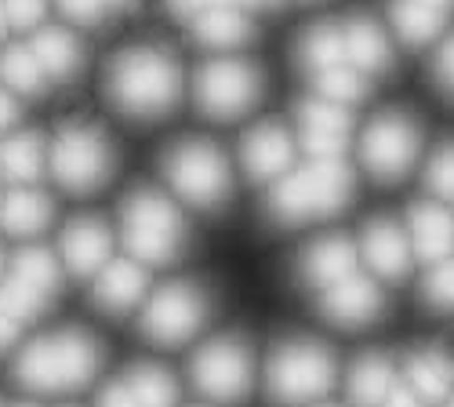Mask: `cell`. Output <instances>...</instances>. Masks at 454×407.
<instances>
[{
    "label": "cell",
    "instance_id": "cell-4",
    "mask_svg": "<svg viewBox=\"0 0 454 407\" xmlns=\"http://www.w3.org/2000/svg\"><path fill=\"white\" fill-rule=\"evenodd\" d=\"M124 247L138 266H168L185 244V222L178 207L157 190H135L121 204Z\"/></svg>",
    "mask_w": 454,
    "mask_h": 407
},
{
    "label": "cell",
    "instance_id": "cell-36",
    "mask_svg": "<svg viewBox=\"0 0 454 407\" xmlns=\"http://www.w3.org/2000/svg\"><path fill=\"white\" fill-rule=\"evenodd\" d=\"M0 8H4L8 26H15V29H33V26L44 22L48 0H0Z\"/></svg>",
    "mask_w": 454,
    "mask_h": 407
},
{
    "label": "cell",
    "instance_id": "cell-25",
    "mask_svg": "<svg viewBox=\"0 0 454 407\" xmlns=\"http://www.w3.org/2000/svg\"><path fill=\"white\" fill-rule=\"evenodd\" d=\"M8 280H15V284L36 291L41 299L51 302L55 291H59V284H62V266H59V258H55L51 251H44V247H22V251L12 258Z\"/></svg>",
    "mask_w": 454,
    "mask_h": 407
},
{
    "label": "cell",
    "instance_id": "cell-10",
    "mask_svg": "<svg viewBox=\"0 0 454 407\" xmlns=\"http://www.w3.org/2000/svg\"><path fill=\"white\" fill-rule=\"evenodd\" d=\"M251 349L244 339L237 335H222L215 342H207L204 349H197V356L189 360V379L193 386L222 403H237L251 393Z\"/></svg>",
    "mask_w": 454,
    "mask_h": 407
},
{
    "label": "cell",
    "instance_id": "cell-42",
    "mask_svg": "<svg viewBox=\"0 0 454 407\" xmlns=\"http://www.w3.org/2000/svg\"><path fill=\"white\" fill-rule=\"evenodd\" d=\"M22 335V324L12 317V309L4 306V299H0V353H8Z\"/></svg>",
    "mask_w": 454,
    "mask_h": 407
},
{
    "label": "cell",
    "instance_id": "cell-7",
    "mask_svg": "<svg viewBox=\"0 0 454 407\" xmlns=\"http://www.w3.org/2000/svg\"><path fill=\"white\" fill-rule=\"evenodd\" d=\"M51 175L69 193H95L113 175V145L91 124H66L51 142Z\"/></svg>",
    "mask_w": 454,
    "mask_h": 407
},
{
    "label": "cell",
    "instance_id": "cell-52",
    "mask_svg": "<svg viewBox=\"0 0 454 407\" xmlns=\"http://www.w3.org/2000/svg\"><path fill=\"white\" fill-rule=\"evenodd\" d=\"M317 407H334V403H317Z\"/></svg>",
    "mask_w": 454,
    "mask_h": 407
},
{
    "label": "cell",
    "instance_id": "cell-6",
    "mask_svg": "<svg viewBox=\"0 0 454 407\" xmlns=\"http://www.w3.org/2000/svg\"><path fill=\"white\" fill-rule=\"evenodd\" d=\"M164 175L182 200H189L193 207H204V211L222 207L233 193L230 160H225V153L207 138H185V142L171 145L164 157Z\"/></svg>",
    "mask_w": 454,
    "mask_h": 407
},
{
    "label": "cell",
    "instance_id": "cell-28",
    "mask_svg": "<svg viewBox=\"0 0 454 407\" xmlns=\"http://www.w3.org/2000/svg\"><path fill=\"white\" fill-rule=\"evenodd\" d=\"M389 19H393L396 36L407 48H422V44L436 41V36L443 33V26H447L443 12H433V8L419 4V0H393Z\"/></svg>",
    "mask_w": 454,
    "mask_h": 407
},
{
    "label": "cell",
    "instance_id": "cell-19",
    "mask_svg": "<svg viewBox=\"0 0 454 407\" xmlns=\"http://www.w3.org/2000/svg\"><path fill=\"white\" fill-rule=\"evenodd\" d=\"M48 164V150L44 138L33 131H15L0 138V178L12 182V186H29V182L41 178Z\"/></svg>",
    "mask_w": 454,
    "mask_h": 407
},
{
    "label": "cell",
    "instance_id": "cell-45",
    "mask_svg": "<svg viewBox=\"0 0 454 407\" xmlns=\"http://www.w3.org/2000/svg\"><path fill=\"white\" fill-rule=\"evenodd\" d=\"M419 4H426V8H433V12H443V15H447V12L454 8V0H419Z\"/></svg>",
    "mask_w": 454,
    "mask_h": 407
},
{
    "label": "cell",
    "instance_id": "cell-22",
    "mask_svg": "<svg viewBox=\"0 0 454 407\" xmlns=\"http://www.w3.org/2000/svg\"><path fill=\"white\" fill-rule=\"evenodd\" d=\"M29 51H33L36 66L44 69V77H51V81H69L73 73L81 69V59H84L77 36H73L69 29H62V26H44L33 36Z\"/></svg>",
    "mask_w": 454,
    "mask_h": 407
},
{
    "label": "cell",
    "instance_id": "cell-48",
    "mask_svg": "<svg viewBox=\"0 0 454 407\" xmlns=\"http://www.w3.org/2000/svg\"><path fill=\"white\" fill-rule=\"evenodd\" d=\"M4 33H8V19H4V8H0V41H4Z\"/></svg>",
    "mask_w": 454,
    "mask_h": 407
},
{
    "label": "cell",
    "instance_id": "cell-32",
    "mask_svg": "<svg viewBox=\"0 0 454 407\" xmlns=\"http://www.w3.org/2000/svg\"><path fill=\"white\" fill-rule=\"evenodd\" d=\"M317 91L320 98L327 102H338V106H353L367 95V81L364 73L353 69V66H338V69H327V73H317Z\"/></svg>",
    "mask_w": 454,
    "mask_h": 407
},
{
    "label": "cell",
    "instance_id": "cell-18",
    "mask_svg": "<svg viewBox=\"0 0 454 407\" xmlns=\"http://www.w3.org/2000/svg\"><path fill=\"white\" fill-rule=\"evenodd\" d=\"M422 262H443L454 254V215L433 200L411 204V237Z\"/></svg>",
    "mask_w": 454,
    "mask_h": 407
},
{
    "label": "cell",
    "instance_id": "cell-2",
    "mask_svg": "<svg viewBox=\"0 0 454 407\" xmlns=\"http://www.w3.org/2000/svg\"><path fill=\"white\" fill-rule=\"evenodd\" d=\"M102 367V346L88 331L66 327L29 342L15 356V382L33 393H73L95 382Z\"/></svg>",
    "mask_w": 454,
    "mask_h": 407
},
{
    "label": "cell",
    "instance_id": "cell-12",
    "mask_svg": "<svg viewBox=\"0 0 454 407\" xmlns=\"http://www.w3.org/2000/svg\"><path fill=\"white\" fill-rule=\"evenodd\" d=\"M382 309H386L382 287L360 273H349L346 280L331 284L320 294V313L338 327H364V324L382 317Z\"/></svg>",
    "mask_w": 454,
    "mask_h": 407
},
{
    "label": "cell",
    "instance_id": "cell-35",
    "mask_svg": "<svg viewBox=\"0 0 454 407\" xmlns=\"http://www.w3.org/2000/svg\"><path fill=\"white\" fill-rule=\"evenodd\" d=\"M426 186L443 197V200H454V142H447L443 150L429 160V171H426Z\"/></svg>",
    "mask_w": 454,
    "mask_h": 407
},
{
    "label": "cell",
    "instance_id": "cell-8",
    "mask_svg": "<svg viewBox=\"0 0 454 407\" xmlns=\"http://www.w3.org/2000/svg\"><path fill=\"white\" fill-rule=\"evenodd\" d=\"M262 98V73L247 59H211L197 73V109L211 121H237Z\"/></svg>",
    "mask_w": 454,
    "mask_h": 407
},
{
    "label": "cell",
    "instance_id": "cell-20",
    "mask_svg": "<svg viewBox=\"0 0 454 407\" xmlns=\"http://www.w3.org/2000/svg\"><path fill=\"white\" fill-rule=\"evenodd\" d=\"M51 215H55L51 200L29 186H19L0 200V226L12 237H41L51 226Z\"/></svg>",
    "mask_w": 454,
    "mask_h": 407
},
{
    "label": "cell",
    "instance_id": "cell-46",
    "mask_svg": "<svg viewBox=\"0 0 454 407\" xmlns=\"http://www.w3.org/2000/svg\"><path fill=\"white\" fill-rule=\"evenodd\" d=\"M131 4H135V0H102V8H106V12H109V8H113V12H128Z\"/></svg>",
    "mask_w": 454,
    "mask_h": 407
},
{
    "label": "cell",
    "instance_id": "cell-26",
    "mask_svg": "<svg viewBox=\"0 0 454 407\" xmlns=\"http://www.w3.org/2000/svg\"><path fill=\"white\" fill-rule=\"evenodd\" d=\"M298 62H301V69H309V73H327V69L346 66V36H342V26L320 22V26L301 33V41H298Z\"/></svg>",
    "mask_w": 454,
    "mask_h": 407
},
{
    "label": "cell",
    "instance_id": "cell-16",
    "mask_svg": "<svg viewBox=\"0 0 454 407\" xmlns=\"http://www.w3.org/2000/svg\"><path fill=\"white\" fill-rule=\"evenodd\" d=\"M298 270H301V280L309 287H331L338 280H346L353 270H356V247L349 237L342 233H331L317 244H309L298 258Z\"/></svg>",
    "mask_w": 454,
    "mask_h": 407
},
{
    "label": "cell",
    "instance_id": "cell-29",
    "mask_svg": "<svg viewBox=\"0 0 454 407\" xmlns=\"http://www.w3.org/2000/svg\"><path fill=\"white\" fill-rule=\"evenodd\" d=\"M131 396L138 407H175L178 403V382L171 372L157 364H138L124 375Z\"/></svg>",
    "mask_w": 454,
    "mask_h": 407
},
{
    "label": "cell",
    "instance_id": "cell-3",
    "mask_svg": "<svg viewBox=\"0 0 454 407\" xmlns=\"http://www.w3.org/2000/svg\"><path fill=\"white\" fill-rule=\"evenodd\" d=\"M356 190V175L346 160H313L309 168L284 175L270 193V218L277 226H301L309 218L338 215Z\"/></svg>",
    "mask_w": 454,
    "mask_h": 407
},
{
    "label": "cell",
    "instance_id": "cell-11",
    "mask_svg": "<svg viewBox=\"0 0 454 407\" xmlns=\"http://www.w3.org/2000/svg\"><path fill=\"white\" fill-rule=\"evenodd\" d=\"M419 128L407 113H382L364 131L360 157L378 182H396L419 160Z\"/></svg>",
    "mask_w": 454,
    "mask_h": 407
},
{
    "label": "cell",
    "instance_id": "cell-31",
    "mask_svg": "<svg viewBox=\"0 0 454 407\" xmlns=\"http://www.w3.org/2000/svg\"><path fill=\"white\" fill-rule=\"evenodd\" d=\"M298 128L306 135H349L353 131V113L349 106L327 102L320 95H309L298 102Z\"/></svg>",
    "mask_w": 454,
    "mask_h": 407
},
{
    "label": "cell",
    "instance_id": "cell-33",
    "mask_svg": "<svg viewBox=\"0 0 454 407\" xmlns=\"http://www.w3.org/2000/svg\"><path fill=\"white\" fill-rule=\"evenodd\" d=\"M422 299H426L433 309H440V313L454 309V254L443 258V262H436V270L426 277Z\"/></svg>",
    "mask_w": 454,
    "mask_h": 407
},
{
    "label": "cell",
    "instance_id": "cell-21",
    "mask_svg": "<svg viewBox=\"0 0 454 407\" xmlns=\"http://www.w3.org/2000/svg\"><path fill=\"white\" fill-rule=\"evenodd\" d=\"M407 386L422 403H440L454 389V360L443 349H419L407 356Z\"/></svg>",
    "mask_w": 454,
    "mask_h": 407
},
{
    "label": "cell",
    "instance_id": "cell-13",
    "mask_svg": "<svg viewBox=\"0 0 454 407\" xmlns=\"http://www.w3.org/2000/svg\"><path fill=\"white\" fill-rule=\"evenodd\" d=\"M59 251L73 277H95L113 254V233L102 218H73L62 230Z\"/></svg>",
    "mask_w": 454,
    "mask_h": 407
},
{
    "label": "cell",
    "instance_id": "cell-9",
    "mask_svg": "<svg viewBox=\"0 0 454 407\" xmlns=\"http://www.w3.org/2000/svg\"><path fill=\"white\" fill-rule=\"evenodd\" d=\"M207 294L197 284H164L157 294H149L142 309V335L157 346H182L197 335L207 320Z\"/></svg>",
    "mask_w": 454,
    "mask_h": 407
},
{
    "label": "cell",
    "instance_id": "cell-41",
    "mask_svg": "<svg viewBox=\"0 0 454 407\" xmlns=\"http://www.w3.org/2000/svg\"><path fill=\"white\" fill-rule=\"evenodd\" d=\"M436 81L443 84L447 95H454V36L440 48V55H436Z\"/></svg>",
    "mask_w": 454,
    "mask_h": 407
},
{
    "label": "cell",
    "instance_id": "cell-15",
    "mask_svg": "<svg viewBox=\"0 0 454 407\" xmlns=\"http://www.w3.org/2000/svg\"><path fill=\"white\" fill-rule=\"evenodd\" d=\"M291 135L284 124H258L240 142V164L251 182H270L280 178L291 168Z\"/></svg>",
    "mask_w": 454,
    "mask_h": 407
},
{
    "label": "cell",
    "instance_id": "cell-17",
    "mask_svg": "<svg viewBox=\"0 0 454 407\" xmlns=\"http://www.w3.org/2000/svg\"><path fill=\"white\" fill-rule=\"evenodd\" d=\"M364 258L382 280H403L411 270V244L396 222L374 218L364 226Z\"/></svg>",
    "mask_w": 454,
    "mask_h": 407
},
{
    "label": "cell",
    "instance_id": "cell-43",
    "mask_svg": "<svg viewBox=\"0 0 454 407\" xmlns=\"http://www.w3.org/2000/svg\"><path fill=\"white\" fill-rule=\"evenodd\" d=\"M15 121H19V102H15L12 91L0 88V138H4L15 128Z\"/></svg>",
    "mask_w": 454,
    "mask_h": 407
},
{
    "label": "cell",
    "instance_id": "cell-27",
    "mask_svg": "<svg viewBox=\"0 0 454 407\" xmlns=\"http://www.w3.org/2000/svg\"><path fill=\"white\" fill-rule=\"evenodd\" d=\"M193 36L204 48H244L254 41V26L237 8H211L193 22Z\"/></svg>",
    "mask_w": 454,
    "mask_h": 407
},
{
    "label": "cell",
    "instance_id": "cell-53",
    "mask_svg": "<svg viewBox=\"0 0 454 407\" xmlns=\"http://www.w3.org/2000/svg\"><path fill=\"white\" fill-rule=\"evenodd\" d=\"M0 200H4V197H0Z\"/></svg>",
    "mask_w": 454,
    "mask_h": 407
},
{
    "label": "cell",
    "instance_id": "cell-44",
    "mask_svg": "<svg viewBox=\"0 0 454 407\" xmlns=\"http://www.w3.org/2000/svg\"><path fill=\"white\" fill-rule=\"evenodd\" d=\"M382 407H422V400H419V393H414L411 386H396L393 382V389L386 393Z\"/></svg>",
    "mask_w": 454,
    "mask_h": 407
},
{
    "label": "cell",
    "instance_id": "cell-23",
    "mask_svg": "<svg viewBox=\"0 0 454 407\" xmlns=\"http://www.w3.org/2000/svg\"><path fill=\"white\" fill-rule=\"evenodd\" d=\"M342 36H346V59H353L364 73H386L393 66V48L374 19L353 15L342 26Z\"/></svg>",
    "mask_w": 454,
    "mask_h": 407
},
{
    "label": "cell",
    "instance_id": "cell-34",
    "mask_svg": "<svg viewBox=\"0 0 454 407\" xmlns=\"http://www.w3.org/2000/svg\"><path fill=\"white\" fill-rule=\"evenodd\" d=\"M0 299H4V306L12 309V317L19 324H29V320H36L48 309V299H41L36 291H29V287H22L15 280H4V287H0Z\"/></svg>",
    "mask_w": 454,
    "mask_h": 407
},
{
    "label": "cell",
    "instance_id": "cell-49",
    "mask_svg": "<svg viewBox=\"0 0 454 407\" xmlns=\"http://www.w3.org/2000/svg\"><path fill=\"white\" fill-rule=\"evenodd\" d=\"M447 407H454V389H450V396H447Z\"/></svg>",
    "mask_w": 454,
    "mask_h": 407
},
{
    "label": "cell",
    "instance_id": "cell-24",
    "mask_svg": "<svg viewBox=\"0 0 454 407\" xmlns=\"http://www.w3.org/2000/svg\"><path fill=\"white\" fill-rule=\"evenodd\" d=\"M396 375H393V360L382 353H364L353 367H349V400L353 407H382L386 393L393 389Z\"/></svg>",
    "mask_w": 454,
    "mask_h": 407
},
{
    "label": "cell",
    "instance_id": "cell-40",
    "mask_svg": "<svg viewBox=\"0 0 454 407\" xmlns=\"http://www.w3.org/2000/svg\"><path fill=\"white\" fill-rule=\"evenodd\" d=\"M168 4V12L175 15V19H185V22H197L204 12H211V8H218V0H164Z\"/></svg>",
    "mask_w": 454,
    "mask_h": 407
},
{
    "label": "cell",
    "instance_id": "cell-1",
    "mask_svg": "<svg viewBox=\"0 0 454 407\" xmlns=\"http://www.w3.org/2000/svg\"><path fill=\"white\" fill-rule=\"evenodd\" d=\"M106 95L124 117L160 121L182 102V66L164 48H128L106 69Z\"/></svg>",
    "mask_w": 454,
    "mask_h": 407
},
{
    "label": "cell",
    "instance_id": "cell-39",
    "mask_svg": "<svg viewBox=\"0 0 454 407\" xmlns=\"http://www.w3.org/2000/svg\"><path fill=\"white\" fill-rule=\"evenodd\" d=\"M95 407H138V403H135V396H131V389H128L124 379H113L109 386H102Z\"/></svg>",
    "mask_w": 454,
    "mask_h": 407
},
{
    "label": "cell",
    "instance_id": "cell-50",
    "mask_svg": "<svg viewBox=\"0 0 454 407\" xmlns=\"http://www.w3.org/2000/svg\"><path fill=\"white\" fill-rule=\"evenodd\" d=\"M0 273H4V251H0Z\"/></svg>",
    "mask_w": 454,
    "mask_h": 407
},
{
    "label": "cell",
    "instance_id": "cell-14",
    "mask_svg": "<svg viewBox=\"0 0 454 407\" xmlns=\"http://www.w3.org/2000/svg\"><path fill=\"white\" fill-rule=\"evenodd\" d=\"M145 287L149 277L135 258H109L95 273V306L113 317H124L145 299Z\"/></svg>",
    "mask_w": 454,
    "mask_h": 407
},
{
    "label": "cell",
    "instance_id": "cell-47",
    "mask_svg": "<svg viewBox=\"0 0 454 407\" xmlns=\"http://www.w3.org/2000/svg\"><path fill=\"white\" fill-rule=\"evenodd\" d=\"M237 4H240V0H237ZM244 4H254V8H277L280 0H244Z\"/></svg>",
    "mask_w": 454,
    "mask_h": 407
},
{
    "label": "cell",
    "instance_id": "cell-38",
    "mask_svg": "<svg viewBox=\"0 0 454 407\" xmlns=\"http://www.w3.org/2000/svg\"><path fill=\"white\" fill-rule=\"evenodd\" d=\"M59 8L69 22H77V26H98L106 8H102V0H59Z\"/></svg>",
    "mask_w": 454,
    "mask_h": 407
},
{
    "label": "cell",
    "instance_id": "cell-30",
    "mask_svg": "<svg viewBox=\"0 0 454 407\" xmlns=\"http://www.w3.org/2000/svg\"><path fill=\"white\" fill-rule=\"evenodd\" d=\"M48 84L44 69L36 66L33 51L15 44V48H4L0 51V88L4 91H15V95H41Z\"/></svg>",
    "mask_w": 454,
    "mask_h": 407
},
{
    "label": "cell",
    "instance_id": "cell-5",
    "mask_svg": "<svg viewBox=\"0 0 454 407\" xmlns=\"http://www.w3.org/2000/svg\"><path fill=\"white\" fill-rule=\"evenodd\" d=\"M338 379V364L334 353L320 342L309 339H287L270 353L266 367V389L273 403L298 407V403H313L324 393H331Z\"/></svg>",
    "mask_w": 454,
    "mask_h": 407
},
{
    "label": "cell",
    "instance_id": "cell-37",
    "mask_svg": "<svg viewBox=\"0 0 454 407\" xmlns=\"http://www.w3.org/2000/svg\"><path fill=\"white\" fill-rule=\"evenodd\" d=\"M301 150L313 160H346L349 135H306L301 131Z\"/></svg>",
    "mask_w": 454,
    "mask_h": 407
},
{
    "label": "cell",
    "instance_id": "cell-51",
    "mask_svg": "<svg viewBox=\"0 0 454 407\" xmlns=\"http://www.w3.org/2000/svg\"><path fill=\"white\" fill-rule=\"evenodd\" d=\"M15 407H36V403H15Z\"/></svg>",
    "mask_w": 454,
    "mask_h": 407
}]
</instances>
